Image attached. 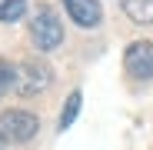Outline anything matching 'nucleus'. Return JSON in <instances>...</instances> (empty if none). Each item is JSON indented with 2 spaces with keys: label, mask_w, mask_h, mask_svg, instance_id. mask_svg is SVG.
<instances>
[{
  "label": "nucleus",
  "mask_w": 153,
  "mask_h": 150,
  "mask_svg": "<svg viewBox=\"0 0 153 150\" xmlns=\"http://www.w3.org/2000/svg\"><path fill=\"white\" fill-rule=\"evenodd\" d=\"M30 40L37 43V50L50 54V50H57L63 43V23L57 20V13L50 10L47 4H40L30 17Z\"/></svg>",
  "instance_id": "obj_1"
},
{
  "label": "nucleus",
  "mask_w": 153,
  "mask_h": 150,
  "mask_svg": "<svg viewBox=\"0 0 153 150\" xmlns=\"http://www.w3.org/2000/svg\"><path fill=\"white\" fill-rule=\"evenodd\" d=\"M50 84H53V70H50L43 60H23V63H17V73H13V90H17L20 97L43 93Z\"/></svg>",
  "instance_id": "obj_2"
},
{
  "label": "nucleus",
  "mask_w": 153,
  "mask_h": 150,
  "mask_svg": "<svg viewBox=\"0 0 153 150\" xmlns=\"http://www.w3.org/2000/svg\"><path fill=\"white\" fill-rule=\"evenodd\" d=\"M40 130V120L30 110H4L0 113V140L4 143H27Z\"/></svg>",
  "instance_id": "obj_3"
},
{
  "label": "nucleus",
  "mask_w": 153,
  "mask_h": 150,
  "mask_svg": "<svg viewBox=\"0 0 153 150\" xmlns=\"http://www.w3.org/2000/svg\"><path fill=\"white\" fill-rule=\"evenodd\" d=\"M123 67L137 80H153V43L150 40H133L123 54Z\"/></svg>",
  "instance_id": "obj_4"
},
{
  "label": "nucleus",
  "mask_w": 153,
  "mask_h": 150,
  "mask_svg": "<svg viewBox=\"0 0 153 150\" xmlns=\"http://www.w3.org/2000/svg\"><path fill=\"white\" fill-rule=\"evenodd\" d=\"M63 7L76 27H97L103 20V10H100L97 0H63Z\"/></svg>",
  "instance_id": "obj_5"
},
{
  "label": "nucleus",
  "mask_w": 153,
  "mask_h": 150,
  "mask_svg": "<svg viewBox=\"0 0 153 150\" xmlns=\"http://www.w3.org/2000/svg\"><path fill=\"white\" fill-rule=\"evenodd\" d=\"M123 13L140 27H150L153 23V0H123Z\"/></svg>",
  "instance_id": "obj_6"
},
{
  "label": "nucleus",
  "mask_w": 153,
  "mask_h": 150,
  "mask_svg": "<svg viewBox=\"0 0 153 150\" xmlns=\"http://www.w3.org/2000/svg\"><path fill=\"white\" fill-rule=\"evenodd\" d=\"M80 104H83V93H80V90H73V93L67 97L63 110H60V130H67L70 123L76 120V113H80Z\"/></svg>",
  "instance_id": "obj_7"
},
{
  "label": "nucleus",
  "mask_w": 153,
  "mask_h": 150,
  "mask_svg": "<svg viewBox=\"0 0 153 150\" xmlns=\"http://www.w3.org/2000/svg\"><path fill=\"white\" fill-rule=\"evenodd\" d=\"M27 13V0H0V23H17Z\"/></svg>",
  "instance_id": "obj_8"
},
{
  "label": "nucleus",
  "mask_w": 153,
  "mask_h": 150,
  "mask_svg": "<svg viewBox=\"0 0 153 150\" xmlns=\"http://www.w3.org/2000/svg\"><path fill=\"white\" fill-rule=\"evenodd\" d=\"M13 73H17V67H13L10 60H4V57H0V97H4V93L13 87Z\"/></svg>",
  "instance_id": "obj_9"
},
{
  "label": "nucleus",
  "mask_w": 153,
  "mask_h": 150,
  "mask_svg": "<svg viewBox=\"0 0 153 150\" xmlns=\"http://www.w3.org/2000/svg\"><path fill=\"white\" fill-rule=\"evenodd\" d=\"M0 150H7V147H4V140H0Z\"/></svg>",
  "instance_id": "obj_10"
}]
</instances>
